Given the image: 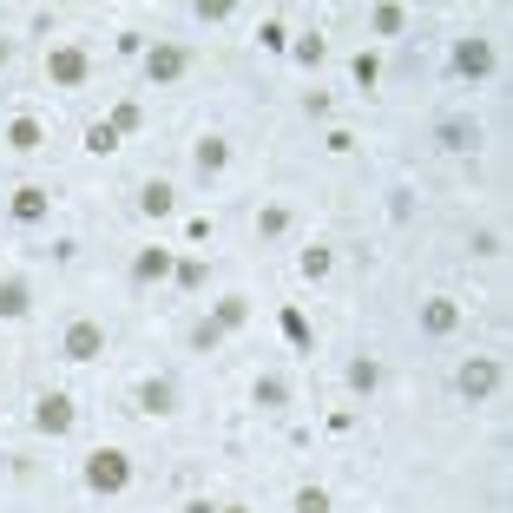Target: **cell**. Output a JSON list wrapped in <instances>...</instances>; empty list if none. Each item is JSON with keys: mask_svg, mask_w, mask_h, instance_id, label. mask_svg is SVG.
<instances>
[{"mask_svg": "<svg viewBox=\"0 0 513 513\" xmlns=\"http://www.w3.org/2000/svg\"><path fill=\"white\" fill-rule=\"evenodd\" d=\"M79 474H86V487H93L99 500H119L125 487H132V454L125 448H93Z\"/></svg>", "mask_w": 513, "mask_h": 513, "instance_id": "obj_1", "label": "cell"}, {"mask_svg": "<svg viewBox=\"0 0 513 513\" xmlns=\"http://www.w3.org/2000/svg\"><path fill=\"white\" fill-rule=\"evenodd\" d=\"M47 79L60 86V93L86 86V79H93V53L79 47V40H60V47H47Z\"/></svg>", "mask_w": 513, "mask_h": 513, "instance_id": "obj_2", "label": "cell"}, {"mask_svg": "<svg viewBox=\"0 0 513 513\" xmlns=\"http://www.w3.org/2000/svg\"><path fill=\"white\" fill-rule=\"evenodd\" d=\"M500 356H467L461 369H454V395H461V402H487V395L500 389Z\"/></svg>", "mask_w": 513, "mask_h": 513, "instance_id": "obj_3", "label": "cell"}, {"mask_svg": "<svg viewBox=\"0 0 513 513\" xmlns=\"http://www.w3.org/2000/svg\"><path fill=\"white\" fill-rule=\"evenodd\" d=\"M494 40H487V33H467V40H454V53H448V66H454V79H474V86H481L487 73H494Z\"/></svg>", "mask_w": 513, "mask_h": 513, "instance_id": "obj_4", "label": "cell"}, {"mask_svg": "<svg viewBox=\"0 0 513 513\" xmlns=\"http://www.w3.org/2000/svg\"><path fill=\"white\" fill-rule=\"evenodd\" d=\"M60 356H66V362H99V356H106V323H93V316H73V323L60 329Z\"/></svg>", "mask_w": 513, "mask_h": 513, "instance_id": "obj_5", "label": "cell"}, {"mask_svg": "<svg viewBox=\"0 0 513 513\" xmlns=\"http://www.w3.org/2000/svg\"><path fill=\"white\" fill-rule=\"evenodd\" d=\"M33 428H40V435H53V441H60V435H73V428H79V402H73L66 389L40 395V402H33Z\"/></svg>", "mask_w": 513, "mask_h": 513, "instance_id": "obj_6", "label": "cell"}, {"mask_svg": "<svg viewBox=\"0 0 513 513\" xmlns=\"http://www.w3.org/2000/svg\"><path fill=\"white\" fill-rule=\"evenodd\" d=\"M185 73H191V53L178 47V40H158V47H145V79H152V86H178Z\"/></svg>", "mask_w": 513, "mask_h": 513, "instance_id": "obj_7", "label": "cell"}, {"mask_svg": "<svg viewBox=\"0 0 513 513\" xmlns=\"http://www.w3.org/2000/svg\"><path fill=\"white\" fill-rule=\"evenodd\" d=\"M132 402H139V415L165 421V415H178V382L171 375H145L139 389H132Z\"/></svg>", "mask_w": 513, "mask_h": 513, "instance_id": "obj_8", "label": "cell"}, {"mask_svg": "<svg viewBox=\"0 0 513 513\" xmlns=\"http://www.w3.org/2000/svg\"><path fill=\"white\" fill-rule=\"evenodd\" d=\"M415 323H421V336H428V342H441V336L461 329V303H454V296H428V303L415 310Z\"/></svg>", "mask_w": 513, "mask_h": 513, "instance_id": "obj_9", "label": "cell"}, {"mask_svg": "<svg viewBox=\"0 0 513 513\" xmlns=\"http://www.w3.org/2000/svg\"><path fill=\"white\" fill-rule=\"evenodd\" d=\"M7 218L14 224H47L53 218V191L47 185H20L14 198H7Z\"/></svg>", "mask_w": 513, "mask_h": 513, "instance_id": "obj_10", "label": "cell"}, {"mask_svg": "<svg viewBox=\"0 0 513 513\" xmlns=\"http://www.w3.org/2000/svg\"><path fill=\"white\" fill-rule=\"evenodd\" d=\"M435 145L441 152H481V125L467 119V112H448V119L435 125Z\"/></svg>", "mask_w": 513, "mask_h": 513, "instance_id": "obj_11", "label": "cell"}, {"mask_svg": "<svg viewBox=\"0 0 513 513\" xmlns=\"http://www.w3.org/2000/svg\"><path fill=\"white\" fill-rule=\"evenodd\" d=\"M224 165H231V139H218V132H204V139L191 145V171H198L204 185H211V178H218Z\"/></svg>", "mask_w": 513, "mask_h": 513, "instance_id": "obj_12", "label": "cell"}, {"mask_svg": "<svg viewBox=\"0 0 513 513\" xmlns=\"http://www.w3.org/2000/svg\"><path fill=\"white\" fill-rule=\"evenodd\" d=\"M0 145H7V152H20V158H33V152H40V145H47V125H40V119H27V112H20V119H7V132H0Z\"/></svg>", "mask_w": 513, "mask_h": 513, "instance_id": "obj_13", "label": "cell"}, {"mask_svg": "<svg viewBox=\"0 0 513 513\" xmlns=\"http://www.w3.org/2000/svg\"><path fill=\"white\" fill-rule=\"evenodd\" d=\"M27 310H33V283L20 277V270H7V277H0V323H20Z\"/></svg>", "mask_w": 513, "mask_h": 513, "instance_id": "obj_14", "label": "cell"}, {"mask_svg": "<svg viewBox=\"0 0 513 513\" xmlns=\"http://www.w3.org/2000/svg\"><path fill=\"white\" fill-rule=\"evenodd\" d=\"M171 270H178V257H171L165 244H152V250L132 257V283H171Z\"/></svg>", "mask_w": 513, "mask_h": 513, "instance_id": "obj_15", "label": "cell"}, {"mask_svg": "<svg viewBox=\"0 0 513 513\" xmlns=\"http://www.w3.org/2000/svg\"><path fill=\"white\" fill-rule=\"evenodd\" d=\"M139 211H145V218H171V211H178V185L145 178V185H139Z\"/></svg>", "mask_w": 513, "mask_h": 513, "instance_id": "obj_16", "label": "cell"}, {"mask_svg": "<svg viewBox=\"0 0 513 513\" xmlns=\"http://www.w3.org/2000/svg\"><path fill=\"white\" fill-rule=\"evenodd\" d=\"M369 33H375V40H402V33H408V7H395V0L369 7Z\"/></svg>", "mask_w": 513, "mask_h": 513, "instance_id": "obj_17", "label": "cell"}, {"mask_svg": "<svg viewBox=\"0 0 513 513\" xmlns=\"http://www.w3.org/2000/svg\"><path fill=\"white\" fill-rule=\"evenodd\" d=\"M342 382H349V395H375V389H382V362H375V356H356L349 369H342Z\"/></svg>", "mask_w": 513, "mask_h": 513, "instance_id": "obj_18", "label": "cell"}, {"mask_svg": "<svg viewBox=\"0 0 513 513\" xmlns=\"http://www.w3.org/2000/svg\"><path fill=\"white\" fill-rule=\"evenodd\" d=\"M211 323H218L224 336H231V329H244V323H250V296H237V290L218 296V303H211Z\"/></svg>", "mask_w": 513, "mask_h": 513, "instance_id": "obj_19", "label": "cell"}, {"mask_svg": "<svg viewBox=\"0 0 513 513\" xmlns=\"http://www.w3.org/2000/svg\"><path fill=\"white\" fill-rule=\"evenodd\" d=\"M296 270H303V277H310V283H323L329 270H336V250H329V244H310V250H303V257H296Z\"/></svg>", "mask_w": 513, "mask_h": 513, "instance_id": "obj_20", "label": "cell"}, {"mask_svg": "<svg viewBox=\"0 0 513 513\" xmlns=\"http://www.w3.org/2000/svg\"><path fill=\"white\" fill-rule=\"evenodd\" d=\"M257 408H290V382H283V375H257Z\"/></svg>", "mask_w": 513, "mask_h": 513, "instance_id": "obj_21", "label": "cell"}, {"mask_svg": "<svg viewBox=\"0 0 513 513\" xmlns=\"http://www.w3.org/2000/svg\"><path fill=\"white\" fill-rule=\"evenodd\" d=\"M191 349H198V356H218V349H224V329L218 323H211V316H204V323H191Z\"/></svg>", "mask_w": 513, "mask_h": 513, "instance_id": "obj_22", "label": "cell"}, {"mask_svg": "<svg viewBox=\"0 0 513 513\" xmlns=\"http://www.w3.org/2000/svg\"><path fill=\"white\" fill-rule=\"evenodd\" d=\"M86 152H93V158H112V152H119V132H112L106 119H93V125H86Z\"/></svg>", "mask_w": 513, "mask_h": 513, "instance_id": "obj_23", "label": "cell"}, {"mask_svg": "<svg viewBox=\"0 0 513 513\" xmlns=\"http://www.w3.org/2000/svg\"><path fill=\"white\" fill-rule=\"evenodd\" d=\"M112 132H119V139H125V132H139V125H145V112H139V99H119V106H112Z\"/></svg>", "mask_w": 513, "mask_h": 513, "instance_id": "obj_24", "label": "cell"}, {"mask_svg": "<svg viewBox=\"0 0 513 513\" xmlns=\"http://www.w3.org/2000/svg\"><path fill=\"white\" fill-rule=\"evenodd\" d=\"M204 277H211V270H204V257H178V270H171V283H178V290H204Z\"/></svg>", "mask_w": 513, "mask_h": 513, "instance_id": "obj_25", "label": "cell"}, {"mask_svg": "<svg viewBox=\"0 0 513 513\" xmlns=\"http://www.w3.org/2000/svg\"><path fill=\"white\" fill-rule=\"evenodd\" d=\"M290 513H329V487H296V500H290Z\"/></svg>", "mask_w": 513, "mask_h": 513, "instance_id": "obj_26", "label": "cell"}, {"mask_svg": "<svg viewBox=\"0 0 513 513\" xmlns=\"http://www.w3.org/2000/svg\"><path fill=\"white\" fill-rule=\"evenodd\" d=\"M323 53H329V47H323V33H303V40L290 47V60H296V66H323Z\"/></svg>", "mask_w": 513, "mask_h": 513, "instance_id": "obj_27", "label": "cell"}, {"mask_svg": "<svg viewBox=\"0 0 513 513\" xmlns=\"http://www.w3.org/2000/svg\"><path fill=\"white\" fill-rule=\"evenodd\" d=\"M290 231V211H283V204H264V211H257V237H283Z\"/></svg>", "mask_w": 513, "mask_h": 513, "instance_id": "obj_28", "label": "cell"}, {"mask_svg": "<svg viewBox=\"0 0 513 513\" xmlns=\"http://www.w3.org/2000/svg\"><path fill=\"white\" fill-rule=\"evenodd\" d=\"M191 14H198L204 27H218V20H231V14H237V0H198Z\"/></svg>", "mask_w": 513, "mask_h": 513, "instance_id": "obj_29", "label": "cell"}, {"mask_svg": "<svg viewBox=\"0 0 513 513\" xmlns=\"http://www.w3.org/2000/svg\"><path fill=\"white\" fill-rule=\"evenodd\" d=\"M349 73H356V86H375V79H382V60H375V53H356Z\"/></svg>", "mask_w": 513, "mask_h": 513, "instance_id": "obj_30", "label": "cell"}, {"mask_svg": "<svg viewBox=\"0 0 513 513\" xmlns=\"http://www.w3.org/2000/svg\"><path fill=\"white\" fill-rule=\"evenodd\" d=\"M283 336H290L296 349H310V323H303V316H296V310H283Z\"/></svg>", "mask_w": 513, "mask_h": 513, "instance_id": "obj_31", "label": "cell"}, {"mask_svg": "<svg viewBox=\"0 0 513 513\" xmlns=\"http://www.w3.org/2000/svg\"><path fill=\"white\" fill-rule=\"evenodd\" d=\"M467 250H474V257H500V231H474Z\"/></svg>", "mask_w": 513, "mask_h": 513, "instance_id": "obj_32", "label": "cell"}, {"mask_svg": "<svg viewBox=\"0 0 513 513\" xmlns=\"http://www.w3.org/2000/svg\"><path fill=\"white\" fill-rule=\"evenodd\" d=\"M257 40H264L270 53H283V40H290V33H283V20H264V33H257Z\"/></svg>", "mask_w": 513, "mask_h": 513, "instance_id": "obj_33", "label": "cell"}, {"mask_svg": "<svg viewBox=\"0 0 513 513\" xmlns=\"http://www.w3.org/2000/svg\"><path fill=\"white\" fill-rule=\"evenodd\" d=\"M303 112H310V119H329V93H303Z\"/></svg>", "mask_w": 513, "mask_h": 513, "instance_id": "obj_34", "label": "cell"}, {"mask_svg": "<svg viewBox=\"0 0 513 513\" xmlns=\"http://www.w3.org/2000/svg\"><path fill=\"white\" fill-rule=\"evenodd\" d=\"M185 513H218V507H211V500H185Z\"/></svg>", "mask_w": 513, "mask_h": 513, "instance_id": "obj_35", "label": "cell"}, {"mask_svg": "<svg viewBox=\"0 0 513 513\" xmlns=\"http://www.w3.org/2000/svg\"><path fill=\"white\" fill-rule=\"evenodd\" d=\"M218 513H250V507H237V500H231V507H218Z\"/></svg>", "mask_w": 513, "mask_h": 513, "instance_id": "obj_36", "label": "cell"}]
</instances>
